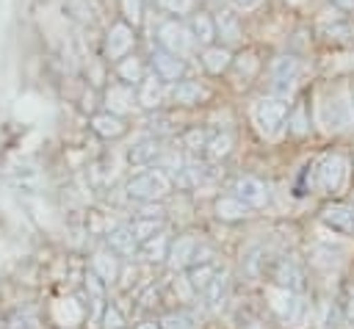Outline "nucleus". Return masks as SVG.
Segmentation results:
<instances>
[{
    "label": "nucleus",
    "instance_id": "obj_1",
    "mask_svg": "<svg viewBox=\"0 0 354 329\" xmlns=\"http://www.w3.org/2000/svg\"><path fill=\"white\" fill-rule=\"evenodd\" d=\"M288 97H277V94H268V97H263V100H257L254 102V108H252V122L257 124V130L266 135V138H274L279 130H282V124H285V119H288Z\"/></svg>",
    "mask_w": 354,
    "mask_h": 329
},
{
    "label": "nucleus",
    "instance_id": "obj_2",
    "mask_svg": "<svg viewBox=\"0 0 354 329\" xmlns=\"http://www.w3.org/2000/svg\"><path fill=\"white\" fill-rule=\"evenodd\" d=\"M171 191V180L166 171L160 169H147L136 177H130L127 182V196L133 199H141V202H152V199H160Z\"/></svg>",
    "mask_w": 354,
    "mask_h": 329
},
{
    "label": "nucleus",
    "instance_id": "obj_3",
    "mask_svg": "<svg viewBox=\"0 0 354 329\" xmlns=\"http://www.w3.org/2000/svg\"><path fill=\"white\" fill-rule=\"evenodd\" d=\"M346 174H348V163H346L343 155H324V158L315 163V169H313L315 185H318L321 191H326V194L340 191L343 182H346Z\"/></svg>",
    "mask_w": 354,
    "mask_h": 329
},
{
    "label": "nucleus",
    "instance_id": "obj_4",
    "mask_svg": "<svg viewBox=\"0 0 354 329\" xmlns=\"http://www.w3.org/2000/svg\"><path fill=\"white\" fill-rule=\"evenodd\" d=\"M155 36H158V44H160L163 50L174 53V55H188V53L194 50V44H196V39H194V33L188 30V25H183V22H177V19H163V22L158 25Z\"/></svg>",
    "mask_w": 354,
    "mask_h": 329
},
{
    "label": "nucleus",
    "instance_id": "obj_5",
    "mask_svg": "<svg viewBox=\"0 0 354 329\" xmlns=\"http://www.w3.org/2000/svg\"><path fill=\"white\" fill-rule=\"evenodd\" d=\"M299 72H301L299 58H293V55L274 58V64H271V94L288 97L293 91L296 80H299Z\"/></svg>",
    "mask_w": 354,
    "mask_h": 329
},
{
    "label": "nucleus",
    "instance_id": "obj_6",
    "mask_svg": "<svg viewBox=\"0 0 354 329\" xmlns=\"http://www.w3.org/2000/svg\"><path fill=\"white\" fill-rule=\"evenodd\" d=\"M133 47H136V28L127 25L124 19L113 22L108 28V33H105V58L108 61H119L127 53H133Z\"/></svg>",
    "mask_w": 354,
    "mask_h": 329
},
{
    "label": "nucleus",
    "instance_id": "obj_7",
    "mask_svg": "<svg viewBox=\"0 0 354 329\" xmlns=\"http://www.w3.org/2000/svg\"><path fill=\"white\" fill-rule=\"evenodd\" d=\"M321 221H324L332 232L346 235V238H354V207L340 205V202L326 205V207L321 210Z\"/></svg>",
    "mask_w": 354,
    "mask_h": 329
},
{
    "label": "nucleus",
    "instance_id": "obj_8",
    "mask_svg": "<svg viewBox=\"0 0 354 329\" xmlns=\"http://www.w3.org/2000/svg\"><path fill=\"white\" fill-rule=\"evenodd\" d=\"M105 105H108L111 113L122 116V113H127V111H133L138 105V97L133 94V86L130 83H122L119 80V83H111L105 88Z\"/></svg>",
    "mask_w": 354,
    "mask_h": 329
},
{
    "label": "nucleus",
    "instance_id": "obj_9",
    "mask_svg": "<svg viewBox=\"0 0 354 329\" xmlns=\"http://www.w3.org/2000/svg\"><path fill=\"white\" fill-rule=\"evenodd\" d=\"M152 72L160 77V80H180L183 77V72H185V64H183V58L180 55H174V53H169V50H163V47H158L155 53H152Z\"/></svg>",
    "mask_w": 354,
    "mask_h": 329
},
{
    "label": "nucleus",
    "instance_id": "obj_10",
    "mask_svg": "<svg viewBox=\"0 0 354 329\" xmlns=\"http://www.w3.org/2000/svg\"><path fill=\"white\" fill-rule=\"evenodd\" d=\"M235 196L246 202L249 207H263L268 202V188L257 177H238L235 180Z\"/></svg>",
    "mask_w": 354,
    "mask_h": 329
},
{
    "label": "nucleus",
    "instance_id": "obj_11",
    "mask_svg": "<svg viewBox=\"0 0 354 329\" xmlns=\"http://www.w3.org/2000/svg\"><path fill=\"white\" fill-rule=\"evenodd\" d=\"M216 36H221L224 44H238L243 41V25L238 19V14H232L230 8H221L216 11Z\"/></svg>",
    "mask_w": 354,
    "mask_h": 329
},
{
    "label": "nucleus",
    "instance_id": "obj_12",
    "mask_svg": "<svg viewBox=\"0 0 354 329\" xmlns=\"http://www.w3.org/2000/svg\"><path fill=\"white\" fill-rule=\"evenodd\" d=\"M354 111H351V102H343L340 94H332L326 102H324V122L329 130H340L351 122Z\"/></svg>",
    "mask_w": 354,
    "mask_h": 329
},
{
    "label": "nucleus",
    "instance_id": "obj_13",
    "mask_svg": "<svg viewBox=\"0 0 354 329\" xmlns=\"http://www.w3.org/2000/svg\"><path fill=\"white\" fill-rule=\"evenodd\" d=\"M188 30L194 33V39L199 41V44H213V39H216V19H213V14H207V11H191L188 14Z\"/></svg>",
    "mask_w": 354,
    "mask_h": 329
},
{
    "label": "nucleus",
    "instance_id": "obj_14",
    "mask_svg": "<svg viewBox=\"0 0 354 329\" xmlns=\"http://www.w3.org/2000/svg\"><path fill=\"white\" fill-rule=\"evenodd\" d=\"M207 97V91H205V86L199 83V80H174V86H171V100L177 102V105H196V102H202Z\"/></svg>",
    "mask_w": 354,
    "mask_h": 329
},
{
    "label": "nucleus",
    "instance_id": "obj_15",
    "mask_svg": "<svg viewBox=\"0 0 354 329\" xmlns=\"http://www.w3.org/2000/svg\"><path fill=\"white\" fill-rule=\"evenodd\" d=\"M136 97H138V105H144V108H158L160 100H163V80H160L155 72H152V75H144L141 83H138Z\"/></svg>",
    "mask_w": 354,
    "mask_h": 329
},
{
    "label": "nucleus",
    "instance_id": "obj_16",
    "mask_svg": "<svg viewBox=\"0 0 354 329\" xmlns=\"http://www.w3.org/2000/svg\"><path fill=\"white\" fill-rule=\"evenodd\" d=\"M144 75H147V72H144V64H141V58H138V55L127 53L124 58H119V61H116V77H119L122 83L138 86Z\"/></svg>",
    "mask_w": 354,
    "mask_h": 329
},
{
    "label": "nucleus",
    "instance_id": "obj_17",
    "mask_svg": "<svg viewBox=\"0 0 354 329\" xmlns=\"http://www.w3.org/2000/svg\"><path fill=\"white\" fill-rule=\"evenodd\" d=\"M271 276H274V282H277L282 290H301V288H304V282H301V271H299L290 260H279Z\"/></svg>",
    "mask_w": 354,
    "mask_h": 329
},
{
    "label": "nucleus",
    "instance_id": "obj_18",
    "mask_svg": "<svg viewBox=\"0 0 354 329\" xmlns=\"http://www.w3.org/2000/svg\"><path fill=\"white\" fill-rule=\"evenodd\" d=\"M318 33L324 39H332V41H340V39H348L351 36V22L340 14H332V17H324L318 22Z\"/></svg>",
    "mask_w": 354,
    "mask_h": 329
},
{
    "label": "nucleus",
    "instance_id": "obj_19",
    "mask_svg": "<svg viewBox=\"0 0 354 329\" xmlns=\"http://www.w3.org/2000/svg\"><path fill=\"white\" fill-rule=\"evenodd\" d=\"M230 64H232V55H230L227 47H213V44L205 47V53H202V66H205L210 75H221V72H227Z\"/></svg>",
    "mask_w": 354,
    "mask_h": 329
},
{
    "label": "nucleus",
    "instance_id": "obj_20",
    "mask_svg": "<svg viewBox=\"0 0 354 329\" xmlns=\"http://www.w3.org/2000/svg\"><path fill=\"white\" fill-rule=\"evenodd\" d=\"M91 130L97 135H102V138H119L124 133V122H122V116L108 111V113H97L91 119Z\"/></svg>",
    "mask_w": 354,
    "mask_h": 329
},
{
    "label": "nucleus",
    "instance_id": "obj_21",
    "mask_svg": "<svg viewBox=\"0 0 354 329\" xmlns=\"http://www.w3.org/2000/svg\"><path fill=\"white\" fill-rule=\"evenodd\" d=\"M158 152H160L158 141H155V138H144V141H138L136 147H130V152H127V160H130V166L141 169V166H149V163H155Z\"/></svg>",
    "mask_w": 354,
    "mask_h": 329
},
{
    "label": "nucleus",
    "instance_id": "obj_22",
    "mask_svg": "<svg viewBox=\"0 0 354 329\" xmlns=\"http://www.w3.org/2000/svg\"><path fill=\"white\" fill-rule=\"evenodd\" d=\"M216 216H218L221 221H241V218L249 216V205L241 202L238 196H221V199L216 202Z\"/></svg>",
    "mask_w": 354,
    "mask_h": 329
},
{
    "label": "nucleus",
    "instance_id": "obj_23",
    "mask_svg": "<svg viewBox=\"0 0 354 329\" xmlns=\"http://www.w3.org/2000/svg\"><path fill=\"white\" fill-rule=\"evenodd\" d=\"M221 271L213 265V263H207V260H202L199 265H194L191 268V274H188V285L194 288V290H199V293H205V288L218 276Z\"/></svg>",
    "mask_w": 354,
    "mask_h": 329
},
{
    "label": "nucleus",
    "instance_id": "obj_24",
    "mask_svg": "<svg viewBox=\"0 0 354 329\" xmlns=\"http://www.w3.org/2000/svg\"><path fill=\"white\" fill-rule=\"evenodd\" d=\"M288 130L293 133V135H304L307 130H310V119H307V105L304 102H293L290 108H288Z\"/></svg>",
    "mask_w": 354,
    "mask_h": 329
},
{
    "label": "nucleus",
    "instance_id": "obj_25",
    "mask_svg": "<svg viewBox=\"0 0 354 329\" xmlns=\"http://www.w3.org/2000/svg\"><path fill=\"white\" fill-rule=\"evenodd\" d=\"M166 246H169V238H166V232H155L152 238H147V241H141V257H147V260H163L166 257Z\"/></svg>",
    "mask_w": 354,
    "mask_h": 329
},
{
    "label": "nucleus",
    "instance_id": "obj_26",
    "mask_svg": "<svg viewBox=\"0 0 354 329\" xmlns=\"http://www.w3.org/2000/svg\"><path fill=\"white\" fill-rule=\"evenodd\" d=\"M108 243H111V249L116 252V254H124V257H130V254H136V238H133V232H130V227L127 229H116V232H111L108 235Z\"/></svg>",
    "mask_w": 354,
    "mask_h": 329
},
{
    "label": "nucleus",
    "instance_id": "obj_27",
    "mask_svg": "<svg viewBox=\"0 0 354 329\" xmlns=\"http://www.w3.org/2000/svg\"><path fill=\"white\" fill-rule=\"evenodd\" d=\"M196 252H199V246H196L194 238H180V241L171 246V265L180 268V265L191 263V257H196Z\"/></svg>",
    "mask_w": 354,
    "mask_h": 329
},
{
    "label": "nucleus",
    "instance_id": "obj_28",
    "mask_svg": "<svg viewBox=\"0 0 354 329\" xmlns=\"http://www.w3.org/2000/svg\"><path fill=\"white\" fill-rule=\"evenodd\" d=\"M230 149H232V135H230V133H221V135H213V138L207 141L205 155H207L210 160H221V158L230 155Z\"/></svg>",
    "mask_w": 354,
    "mask_h": 329
},
{
    "label": "nucleus",
    "instance_id": "obj_29",
    "mask_svg": "<svg viewBox=\"0 0 354 329\" xmlns=\"http://www.w3.org/2000/svg\"><path fill=\"white\" fill-rule=\"evenodd\" d=\"M130 232H133V238L141 243V241L152 238L155 232H160V224L155 221V216H141V218H136V221L130 224Z\"/></svg>",
    "mask_w": 354,
    "mask_h": 329
},
{
    "label": "nucleus",
    "instance_id": "obj_30",
    "mask_svg": "<svg viewBox=\"0 0 354 329\" xmlns=\"http://www.w3.org/2000/svg\"><path fill=\"white\" fill-rule=\"evenodd\" d=\"M119 14L127 25L138 28L144 19V0H119Z\"/></svg>",
    "mask_w": 354,
    "mask_h": 329
},
{
    "label": "nucleus",
    "instance_id": "obj_31",
    "mask_svg": "<svg viewBox=\"0 0 354 329\" xmlns=\"http://www.w3.org/2000/svg\"><path fill=\"white\" fill-rule=\"evenodd\" d=\"M94 274L102 279V282H111L116 276V260L111 254H94Z\"/></svg>",
    "mask_w": 354,
    "mask_h": 329
},
{
    "label": "nucleus",
    "instance_id": "obj_32",
    "mask_svg": "<svg viewBox=\"0 0 354 329\" xmlns=\"http://www.w3.org/2000/svg\"><path fill=\"white\" fill-rule=\"evenodd\" d=\"M158 6L174 17H185V14L196 11V0H158Z\"/></svg>",
    "mask_w": 354,
    "mask_h": 329
},
{
    "label": "nucleus",
    "instance_id": "obj_33",
    "mask_svg": "<svg viewBox=\"0 0 354 329\" xmlns=\"http://www.w3.org/2000/svg\"><path fill=\"white\" fill-rule=\"evenodd\" d=\"M160 329H194V323L185 312H169L160 318Z\"/></svg>",
    "mask_w": 354,
    "mask_h": 329
},
{
    "label": "nucleus",
    "instance_id": "obj_34",
    "mask_svg": "<svg viewBox=\"0 0 354 329\" xmlns=\"http://www.w3.org/2000/svg\"><path fill=\"white\" fill-rule=\"evenodd\" d=\"M207 141H210V135H207L205 130H199V127H196V130H188V133H185V138H183V144H185L191 152L205 149V147H207Z\"/></svg>",
    "mask_w": 354,
    "mask_h": 329
},
{
    "label": "nucleus",
    "instance_id": "obj_35",
    "mask_svg": "<svg viewBox=\"0 0 354 329\" xmlns=\"http://www.w3.org/2000/svg\"><path fill=\"white\" fill-rule=\"evenodd\" d=\"M102 321H105V323H102L105 329H119V326H122V315L116 312V307H108L105 315H102Z\"/></svg>",
    "mask_w": 354,
    "mask_h": 329
},
{
    "label": "nucleus",
    "instance_id": "obj_36",
    "mask_svg": "<svg viewBox=\"0 0 354 329\" xmlns=\"http://www.w3.org/2000/svg\"><path fill=\"white\" fill-rule=\"evenodd\" d=\"M260 3L263 0H232V6L241 11H254V8H260Z\"/></svg>",
    "mask_w": 354,
    "mask_h": 329
},
{
    "label": "nucleus",
    "instance_id": "obj_37",
    "mask_svg": "<svg viewBox=\"0 0 354 329\" xmlns=\"http://www.w3.org/2000/svg\"><path fill=\"white\" fill-rule=\"evenodd\" d=\"M337 8H343V11H354V0H332Z\"/></svg>",
    "mask_w": 354,
    "mask_h": 329
},
{
    "label": "nucleus",
    "instance_id": "obj_38",
    "mask_svg": "<svg viewBox=\"0 0 354 329\" xmlns=\"http://www.w3.org/2000/svg\"><path fill=\"white\" fill-rule=\"evenodd\" d=\"M11 329H28V323H25V321H19V318H17V321H14V323H11Z\"/></svg>",
    "mask_w": 354,
    "mask_h": 329
},
{
    "label": "nucleus",
    "instance_id": "obj_39",
    "mask_svg": "<svg viewBox=\"0 0 354 329\" xmlns=\"http://www.w3.org/2000/svg\"><path fill=\"white\" fill-rule=\"evenodd\" d=\"M136 329H158V323H138Z\"/></svg>",
    "mask_w": 354,
    "mask_h": 329
},
{
    "label": "nucleus",
    "instance_id": "obj_40",
    "mask_svg": "<svg viewBox=\"0 0 354 329\" xmlns=\"http://www.w3.org/2000/svg\"><path fill=\"white\" fill-rule=\"evenodd\" d=\"M348 100H351V111H354V80H351V88H348Z\"/></svg>",
    "mask_w": 354,
    "mask_h": 329
}]
</instances>
